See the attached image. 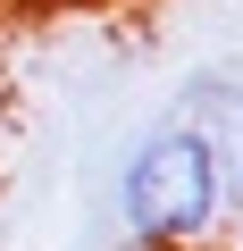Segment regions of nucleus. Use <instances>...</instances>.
<instances>
[{
	"label": "nucleus",
	"instance_id": "f257e3e1",
	"mask_svg": "<svg viewBox=\"0 0 243 251\" xmlns=\"http://www.w3.org/2000/svg\"><path fill=\"white\" fill-rule=\"evenodd\" d=\"M117 218L143 251H193L210 226H218V184H210V151L201 134L176 117V126H151V134L126 151L117 168Z\"/></svg>",
	"mask_w": 243,
	"mask_h": 251
},
{
	"label": "nucleus",
	"instance_id": "f03ea898",
	"mask_svg": "<svg viewBox=\"0 0 243 251\" xmlns=\"http://www.w3.org/2000/svg\"><path fill=\"white\" fill-rule=\"evenodd\" d=\"M185 126L210 151V184H218V218L243 226V84H201L185 100Z\"/></svg>",
	"mask_w": 243,
	"mask_h": 251
},
{
	"label": "nucleus",
	"instance_id": "7ed1b4c3",
	"mask_svg": "<svg viewBox=\"0 0 243 251\" xmlns=\"http://www.w3.org/2000/svg\"><path fill=\"white\" fill-rule=\"evenodd\" d=\"M135 251H143V243H135Z\"/></svg>",
	"mask_w": 243,
	"mask_h": 251
}]
</instances>
